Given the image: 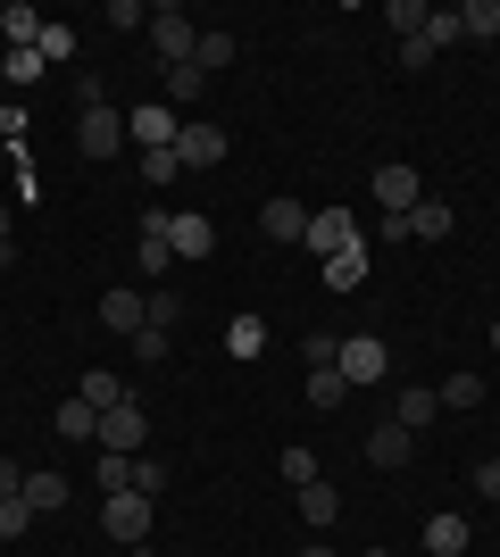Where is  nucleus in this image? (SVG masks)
I'll return each instance as SVG.
<instances>
[{"label": "nucleus", "instance_id": "nucleus-42", "mask_svg": "<svg viewBox=\"0 0 500 557\" xmlns=\"http://www.w3.org/2000/svg\"><path fill=\"white\" fill-rule=\"evenodd\" d=\"M301 358H309V367H333V358H342V342H333V333H309V342H301Z\"/></svg>", "mask_w": 500, "mask_h": 557}, {"label": "nucleus", "instance_id": "nucleus-23", "mask_svg": "<svg viewBox=\"0 0 500 557\" xmlns=\"http://www.w3.org/2000/svg\"><path fill=\"white\" fill-rule=\"evenodd\" d=\"M17 499H25L34 516H59V508H68V483H59V474H25Z\"/></svg>", "mask_w": 500, "mask_h": 557}, {"label": "nucleus", "instance_id": "nucleus-45", "mask_svg": "<svg viewBox=\"0 0 500 557\" xmlns=\"http://www.w3.org/2000/svg\"><path fill=\"white\" fill-rule=\"evenodd\" d=\"M17 483H25V474H17L9 458H0V499H17Z\"/></svg>", "mask_w": 500, "mask_h": 557}, {"label": "nucleus", "instance_id": "nucleus-48", "mask_svg": "<svg viewBox=\"0 0 500 557\" xmlns=\"http://www.w3.org/2000/svg\"><path fill=\"white\" fill-rule=\"evenodd\" d=\"M492 349H500V317H492Z\"/></svg>", "mask_w": 500, "mask_h": 557}, {"label": "nucleus", "instance_id": "nucleus-17", "mask_svg": "<svg viewBox=\"0 0 500 557\" xmlns=\"http://www.w3.org/2000/svg\"><path fill=\"white\" fill-rule=\"evenodd\" d=\"M434 417H442V399H434V383H408V392L392 399V424H408V433H426Z\"/></svg>", "mask_w": 500, "mask_h": 557}, {"label": "nucleus", "instance_id": "nucleus-31", "mask_svg": "<svg viewBox=\"0 0 500 557\" xmlns=\"http://www.w3.org/2000/svg\"><path fill=\"white\" fill-rule=\"evenodd\" d=\"M0 75H9V84H42V50H9V59H0Z\"/></svg>", "mask_w": 500, "mask_h": 557}, {"label": "nucleus", "instance_id": "nucleus-37", "mask_svg": "<svg viewBox=\"0 0 500 557\" xmlns=\"http://www.w3.org/2000/svg\"><path fill=\"white\" fill-rule=\"evenodd\" d=\"M175 317H184V292H150V325L175 333Z\"/></svg>", "mask_w": 500, "mask_h": 557}, {"label": "nucleus", "instance_id": "nucleus-9", "mask_svg": "<svg viewBox=\"0 0 500 557\" xmlns=\"http://www.w3.org/2000/svg\"><path fill=\"white\" fill-rule=\"evenodd\" d=\"M333 367H342V383H351V392H358V383H383V367H392V358H383V333H351Z\"/></svg>", "mask_w": 500, "mask_h": 557}, {"label": "nucleus", "instance_id": "nucleus-30", "mask_svg": "<svg viewBox=\"0 0 500 557\" xmlns=\"http://www.w3.org/2000/svg\"><path fill=\"white\" fill-rule=\"evenodd\" d=\"M309 399H317V408H342V399H351L342 367H309Z\"/></svg>", "mask_w": 500, "mask_h": 557}, {"label": "nucleus", "instance_id": "nucleus-4", "mask_svg": "<svg viewBox=\"0 0 500 557\" xmlns=\"http://www.w3.org/2000/svg\"><path fill=\"white\" fill-rule=\"evenodd\" d=\"M175 159H184V175H209V166H225V125L192 116L184 134H175Z\"/></svg>", "mask_w": 500, "mask_h": 557}, {"label": "nucleus", "instance_id": "nucleus-15", "mask_svg": "<svg viewBox=\"0 0 500 557\" xmlns=\"http://www.w3.org/2000/svg\"><path fill=\"white\" fill-rule=\"evenodd\" d=\"M408 449H417V433H408V424H376V433H367V466H383V474H392V466H408Z\"/></svg>", "mask_w": 500, "mask_h": 557}, {"label": "nucleus", "instance_id": "nucleus-27", "mask_svg": "<svg viewBox=\"0 0 500 557\" xmlns=\"http://www.w3.org/2000/svg\"><path fill=\"white\" fill-rule=\"evenodd\" d=\"M301 516H309V533H326L333 516H342V499H333V491H326V474H317V483L301 491Z\"/></svg>", "mask_w": 500, "mask_h": 557}, {"label": "nucleus", "instance_id": "nucleus-32", "mask_svg": "<svg viewBox=\"0 0 500 557\" xmlns=\"http://www.w3.org/2000/svg\"><path fill=\"white\" fill-rule=\"evenodd\" d=\"M100 491H134V458H118V449H100V474H93Z\"/></svg>", "mask_w": 500, "mask_h": 557}, {"label": "nucleus", "instance_id": "nucleus-44", "mask_svg": "<svg viewBox=\"0 0 500 557\" xmlns=\"http://www.w3.org/2000/svg\"><path fill=\"white\" fill-rule=\"evenodd\" d=\"M476 499H500V458H484V466H476Z\"/></svg>", "mask_w": 500, "mask_h": 557}, {"label": "nucleus", "instance_id": "nucleus-46", "mask_svg": "<svg viewBox=\"0 0 500 557\" xmlns=\"http://www.w3.org/2000/svg\"><path fill=\"white\" fill-rule=\"evenodd\" d=\"M9 225H17V209H9V200H0V242H9Z\"/></svg>", "mask_w": 500, "mask_h": 557}, {"label": "nucleus", "instance_id": "nucleus-24", "mask_svg": "<svg viewBox=\"0 0 500 557\" xmlns=\"http://www.w3.org/2000/svg\"><path fill=\"white\" fill-rule=\"evenodd\" d=\"M434 399H442L451 417H467V408H484V374H467V367H459L451 383H434Z\"/></svg>", "mask_w": 500, "mask_h": 557}, {"label": "nucleus", "instance_id": "nucleus-3", "mask_svg": "<svg viewBox=\"0 0 500 557\" xmlns=\"http://www.w3.org/2000/svg\"><path fill=\"white\" fill-rule=\"evenodd\" d=\"M192 42H200V25L184 9H150V50H159L167 67H192Z\"/></svg>", "mask_w": 500, "mask_h": 557}, {"label": "nucleus", "instance_id": "nucleus-7", "mask_svg": "<svg viewBox=\"0 0 500 557\" xmlns=\"http://www.w3.org/2000/svg\"><path fill=\"white\" fill-rule=\"evenodd\" d=\"M75 150H84V159H118L125 150V116L118 109H84L75 116Z\"/></svg>", "mask_w": 500, "mask_h": 557}, {"label": "nucleus", "instance_id": "nucleus-29", "mask_svg": "<svg viewBox=\"0 0 500 557\" xmlns=\"http://www.w3.org/2000/svg\"><path fill=\"white\" fill-rule=\"evenodd\" d=\"M225 349H234V358H259V349H267V325H259V317H234V325H225Z\"/></svg>", "mask_w": 500, "mask_h": 557}, {"label": "nucleus", "instance_id": "nucleus-33", "mask_svg": "<svg viewBox=\"0 0 500 557\" xmlns=\"http://www.w3.org/2000/svg\"><path fill=\"white\" fill-rule=\"evenodd\" d=\"M134 491L159 499V491H167V458H150V449H143V458H134Z\"/></svg>", "mask_w": 500, "mask_h": 557}, {"label": "nucleus", "instance_id": "nucleus-12", "mask_svg": "<svg viewBox=\"0 0 500 557\" xmlns=\"http://www.w3.org/2000/svg\"><path fill=\"white\" fill-rule=\"evenodd\" d=\"M100 325L134 342V333L150 325V292H100Z\"/></svg>", "mask_w": 500, "mask_h": 557}, {"label": "nucleus", "instance_id": "nucleus-35", "mask_svg": "<svg viewBox=\"0 0 500 557\" xmlns=\"http://www.w3.org/2000/svg\"><path fill=\"white\" fill-rule=\"evenodd\" d=\"M175 175H184L175 150H143V184H175Z\"/></svg>", "mask_w": 500, "mask_h": 557}, {"label": "nucleus", "instance_id": "nucleus-22", "mask_svg": "<svg viewBox=\"0 0 500 557\" xmlns=\"http://www.w3.org/2000/svg\"><path fill=\"white\" fill-rule=\"evenodd\" d=\"M0 42H9V50H34V42H42V17H34L25 0H9V9H0Z\"/></svg>", "mask_w": 500, "mask_h": 557}, {"label": "nucleus", "instance_id": "nucleus-14", "mask_svg": "<svg viewBox=\"0 0 500 557\" xmlns=\"http://www.w3.org/2000/svg\"><path fill=\"white\" fill-rule=\"evenodd\" d=\"M167 267H175V250H167L159 216H143V233H134V275H143V283H159Z\"/></svg>", "mask_w": 500, "mask_h": 557}, {"label": "nucleus", "instance_id": "nucleus-10", "mask_svg": "<svg viewBox=\"0 0 500 557\" xmlns=\"http://www.w3.org/2000/svg\"><path fill=\"white\" fill-rule=\"evenodd\" d=\"M367 267H376V242H367V233H358L351 250L317 258V275H326V292H358V283H367Z\"/></svg>", "mask_w": 500, "mask_h": 557}, {"label": "nucleus", "instance_id": "nucleus-6", "mask_svg": "<svg viewBox=\"0 0 500 557\" xmlns=\"http://www.w3.org/2000/svg\"><path fill=\"white\" fill-rule=\"evenodd\" d=\"M143 433H150V424H143V399H118V408L100 417L93 442H100V449H118V458H143Z\"/></svg>", "mask_w": 500, "mask_h": 557}, {"label": "nucleus", "instance_id": "nucleus-16", "mask_svg": "<svg viewBox=\"0 0 500 557\" xmlns=\"http://www.w3.org/2000/svg\"><path fill=\"white\" fill-rule=\"evenodd\" d=\"M234 34H225V25H200V42H192V67H200V75H225V67H234Z\"/></svg>", "mask_w": 500, "mask_h": 557}, {"label": "nucleus", "instance_id": "nucleus-2", "mask_svg": "<svg viewBox=\"0 0 500 557\" xmlns=\"http://www.w3.org/2000/svg\"><path fill=\"white\" fill-rule=\"evenodd\" d=\"M150 216H159V233H167V250L184 258V267H200V258L217 250V225H209V216H200V209H184V216H167V209H150Z\"/></svg>", "mask_w": 500, "mask_h": 557}, {"label": "nucleus", "instance_id": "nucleus-41", "mask_svg": "<svg viewBox=\"0 0 500 557\" xmlns=\"http://www.w3.org/2000/svg\"><path fill=\"white\" fill-rule=\"evenodd\" d=\"M426 34H434V50H451V42H459V9H434Z\"/></svg>", "mask_w": 500, "mask_h": 557}, {"label": "nucleus", "instance_id": "nucleus-34", "mask_svg": "<svg viewBox=\"0 0 500 557\" xmlns=\"http://www.w3.org/2000/svg\"><path fill=\"white\" fill-rule=\"evenodd\" d=\"M34 50H42V67H59V59H75V34H68V25H42V42H34Z\"/></svg>", "mask_w": 500, "mask_h": 557}, {"label": "nucleus", "instance_id": "nucleus-39", "mask_svg": "<svg viewBox=\"0 0 500 557\" xmlns=\"http://www.w3.org/2000/svg\"><path fill=\"white\" fill-rule=\"evenodd\" d=\"M167 342H175V333H159V325H143V333H134V358H143V367H159V358H167Z\"/></svg>", "mask_w": 500, "mask_h": 557}, {"label": "nucleus", "instance_id": "nucleus-18", "mask_svg": "<svg viewBox=\"0 0 500 557\" xmlns=\"http://www.w3.org/2000/svg\"><path fill=\"white\" fill-rule=\"evenodd\" d=\"M75 399H84L93 417H109V408H118V399H134V392H125V383H118V374H109V367H93V374H84V383H75Z\"/></svg>", "mask_w": 500, "mask_h": 557}, {"label": "nucleus", "instance_id": "nucleus-20", "mask_svg": "<svg viewBox=\"0 0 500 557\" xmlns=\"http://www.w3.org/2000/svg\"><path fill=\"white\" fill-rule=\"evenodd\" d=\"M459 549H467V516H451V508L426 516V557H459Z\"/></svg>", "mask_w": 500, "mask_h": 557}, {"label": "nucleus", "instance_id": "nucleus-5", "mask_svg": "<svg viewBox=\"0 0 500 557\" xmlns=\"http://www.w3.org/2000/svg\"><path fill=\"white\" fill-rule=\"evenodd\" d=\"M175 134H184V116L167 109V100H143V109L125 116V141H134V150H175Z\"/></svg>", "mask_w": 500, "mask_h": 557}, {"label": "nucleus", "instance_id": "nucleus-21", "mask_svg": "<svg viewBox=\"0 0 500 557\" xmlns=\"http://www.w3.org/2000/svg\"><path fill=\"white\" fill-rule=\"evenodd\" d=\"M50 433H59V442H93L100 417L84 408V399H59V408H50Z\"/></svg>", "mask_w": 500, "mask_h": 557}, {"label": "nucleus", "instance_id": "nucleus-36", "mask_svg": "<svg viewBox=\"0 0 500 557\" xmlns=\"http://www.w3.org/2000/svg\"><path fill=\"white\" fill-rule=\"evenodd\" d=\"M276 466H284V483H292V491H309V483H317V458H309V449H284Z\"/></svg>", "mask_w": 500, "mask_h": 557}, {"label": "nucleus", "instance_id": "nucleus-47", "mask_svg": "<svg viewBox=\"0 0 500 557\" xmlns=\"http://www.w3.org/2000/svg\"><path fill=\"white\" fill-rule=\"evenodd\" d=\"M301 557H333V549H326V533H317V541H309V549H301Z\"/></svg>", "mask_w": 500, "mask_h": 557}, {"label": "nucleus", "instance_id": "nucleus-38", "mask_svg": "<svg viewBox=\"0 0 500 557\" xmlns=\"http://www.w3.org/2000/svg\"><path fill=\"white\" fill-rule=\"evenodd\" d=\"M401 67H408V75L434 67V34H408V42H401Z\"/></svg>", "mask_w": 500, "mask_h": 557}, {"label": "nucleus", "instance_id": "nucleus-11", "mask_svg": "<svg viewBox=\"0 0 500 557\" xmlns=\"http://www.w3.org/2000/svg\"><path fill=\"white\" fill-rule=\"evenodd\" d=\"M358 233H367V225H358L351 209H317V216H309V233H301V242H309L317 258H333V250H351Z\"/></svg>", "mask_w": 500, "mask_h": 557}, {"label": "nucleus", "instance_id": "nucleus-8", "mask_svg": "<svg viewBox=\"0 0 500 557\" xmlns=\"http://www.w3.org/2000/svg\"><path fill=\"white\" fill-rule=\"evenodd\" d=\"M376 200H383V216H408L417 200H426L417 166H408V159H383V166H376Z\"/></svg>", "mask_w": 500, "mask_h": 557}, {"label": "nucleus", "instance_id": "nucleus-19", "mask_svg": "<svg viewBox=\"0 0 500 557\" xmlns=\"http://www.w3.org/2000/svg\"><path fill=\"white\" fill-rule=\"evenodd\" d=\"M401 225L417 233V242H451V225H459V216H451V200H417V209H408Z\"/></svg>", "mask_w": 500, "mask_h": 557}, {"label": "nucleus", "instance_id": "nucleus-49", "mask_svg": "<svg viewBox=\"0 0 500 557\" xmlns=\"http://www.w3.org/2000/svg\"><path fill=\"white\" fill-rule=\"evenodd\" d=\"M134 557H143V549H134Z\"/></svg>", "mask_w": 500, "mask_h": 557}, {"label": "nucleus", "instance_id": "nucleus-25", "mask_svg": "<svg viewBox=\"0 0 500 557\" xmlns=\"http://www.w3.org/2000/svg\"><path fill=\"white\" fill-rule=\"evenodd\" d=\"M500 34V0H467L459 9V42H492Z\"/></svg>", "mask_w": 500, "mask_h": 557}, {"label": "nucleus", "instance_id": "nucleus-28", "mask_svg": "<svg viewBox=\"0 0 500 557\" xmlns=\"http://www.w3.org/2000/svg\"><path fill=\"white\" fill-rule=\"evenodd\" d=\"M426 17H434L426 0H383V25H392L401 42H408V34H426Z\"/></svg>", "mask_w": 500, "mask_h": 557}, {"label": "nucleus", "instance_id": "nucleus-1", "mask_svg": "<svg viewBox=\"0 0 500 557\" xmlns=\"http://www.w3.org/2000/svg\"><path fill=\"white\" fill-rule=\"evenodd\" d=\"M150 508H159V499H143V491H109V499H100V533L125 541V549H143L150 541Z\"/></svg>", "mask_w": 500, "mask_h": 557}, {"label": "nucleus", "instance_id": "nucleus-26", "mask_svg": "<svg viewBox=\"0 0 500 557\" xmlns=\"http://www.w3.org/2000/svg\"><path fill=\"white\" fill-rule=\"evenodd\" d=\"M200 92H209V75H200V67H167V92H159V100H167L175 116H184V109H192Z\"/></svg>", "mask_w": 500, "mask_h": 557}, {"label": "nucleus", "instance_id": "nucleus-43", "mask_svg": "<svg viewBox=\"0 0 500 557\" xmlns=\"http://www.w3.org/2000/svg\"><path fill=\"white\" fill-rule=\"evenodd\" d=\"M109 25H143V34H150V9H143V0H109Z\"/></svg>", "mask_w": 500, "mask_h": 557}, {"label": "nucleus", "instance_id": "nucleus-40", "mask_svg": "<svg viewBox=\"0 0 500 557\" xmlns=\"http://www.w3.org/2000/svg\"><path fill=\"white\" fill-rule=\"evenodd\" d=\"M25 524H34V508H25V499H0V541H17Z\"/></svg>", "mask_w": 500, "mask_h": 557}, {"label": "nucleus", "instance_id": "nucleus-13", "mask_svg": "<svg viewBox=\"0 0 500 557\" xmlns=\"http://www.w3.org/2000/svg\"><path fill=\"white\" fill-rule=\"evenodd\" d=\"M259 233H267V242H301V233H309V209H301L292 191H276V200L259 209Z\"/></svg>", "mask_w": 500, "mask_h": 557}]
</instances>
